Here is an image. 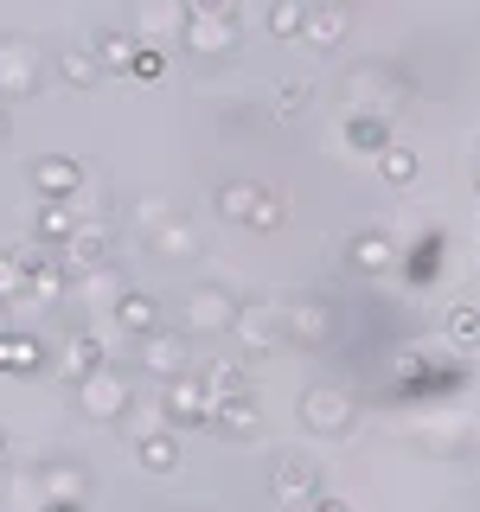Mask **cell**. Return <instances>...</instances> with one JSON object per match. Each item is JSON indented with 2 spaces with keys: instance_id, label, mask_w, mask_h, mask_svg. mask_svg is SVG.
I'll return each mask as SVG.
<instances>
[{
  "instance_id": "cell-17",
  "label": "cell",
  "mask_w": 480,
  "mask_h": 512,
  "mask_svg": "<svg viewBox=\"0 0 480 512\" xmlns=\"http://www.w3.org/2000/svg\"><path fill=\"white\" fill-rule=\"evenodd\" d=\"M26 295H64V256H26Z\"/></svg>"
},
{
  "instance_id": "cell-19",
  "label": "cell",
  "mask_w": 480,
  "mask_h": 512,
  "mask_svg": "<svg viewBox=\"0 0 480 512\" xmlns=\"http://www.w3.org/2000/svg\"><path fill=\"white\" fill-rule=\"evenodd\" d=\"M90 372H103V340H96V333H77V340L64 346V378L84 384Z\"/></svg>"
},
{
  "instance_id": "cell-20",
  "label": "cell",
  "mask_w": 480,
  "mask_h": 512,
  "mask_svg": "<svg viewBox=\"0 0 480 512\" xmlns=\"http://www.w3.org/2000/svg\"><path fill=\"white\" fill-rule=\"evenodd\" d=\"M346 148L384 154V148H391V122H384V116H352V122H346Z\"/></svg>"
},
{
  "instance_id": "cell-3",
  "label": "cell",
  "mask_w": 480,
  "mask_h": 512,
  "mask_svg": "<svg viewBox=\"0 0 480 512\" xmlns=\"http://www.w3.org/2000/svg\"><path fill=\"white\" fill-rule=\"evenodd\" d=\"M301 423H308L314 436H346L352 429V397L333 391V384H320V391L301 397Z\"/></svg>"
},
{
  "instance_id": "cell-2",
  "label": "cell",
  "mask_w": 480,
  "mask_h": 512,
  "mask_svg": "<svg viewBox=\"0 0 480 512\" xmlns=\"http://www.w3.org/2000/svg\"><path fill=\"white\" fill-rule=\"evenodd\" d=\"M160 410H167L180 429H205V423H212V397H205V384L192 378V372L167 378V391H160Z\"/></svg>"
},
{
  "instance_id": "cell-1",
  "label": "cell",
  "mask_w": 480,
  "mask_h": 512,
  "mask_svg": "<svg viewBox=\"0 0 480 512\" xmlns=\"http://www.w3.org/2000/svg\"><path fill=\"white\" fill-rule=\"evenodd\" d=\"M39 52H32V45H20V39H13V45H0V103H7V96H13V103H32V96H39Z\"/></svg>"
},
{
  "instance_id": "cell-23",
  "label": "cell",
  "mask_w": 480,
  "mask_h": 512,
  "mask_svg": "<svg viewBox=\"0 0 480 512\" xmlns=\"http://www.w3.org/2000/svg\"><path fill=\"white\" fill-rule=\"evenodd\" d=\"M256 199H263V186L231 180V186H218V199H212V205H218L224 218H250V212H256Z\"/></svg>"
},
{
  "instance_id": "cell-7",
  "label": "cell",
  "mask_w": 480,
  "mask_h": 512,
  "mask_svg": "<svg viewBox=\"0 0 480 512\" xmlns=\"http://www.w3.org/2000/svg\"><path fill=\"white\" fill-rule=\"evenodd\" d=\"M352 96H359V116H391L404 103V77L391 71H359L352 77Z\"/></svg>"
},
{
  "instance_id": "cell-29",
  "label": "cell",
  "mask_w": 480,
  "mask_h": 512,
  "mask_svg": "<svg viewBox=\"0 0 480 512\" xmlns=\"http://www.w3.org/2000/svg\"><path fill=\"white\" fill-rule=\"evenodd\" d=\"M288 218V205H282V192H263V199H256V212L244 218L250 231H276V224Z\"/></svg>"
},
{
  "instance_id": "cell-32",
  "label": "cell",
  "mask_w": 480,
  "mask_h": 512,
  "mask_svg": "<svg viewBox=\"0 0 480 512\" xmlns=\"http://www.w3.org/2000/svg\"><path fill=\"white\" fill-rule=\"evenodd\" d=\"M231 327H237V333H244V340H250V346H276V327H269V320H256V314H237V320H231Z\"/></svg>"
},
{
  "instance_id": "cell-30",
  "label": "cell",
  "mask_w": 480,
  "mask_h": 512,
  "mask_svg": "<svg viewBox=\"0 0 480 512\" xmlns=\"http://www.w3.org/2000/svg\"><path fill=\"white\" fill-rule=\"evenodd\" d=\"M448 340H455V346H480V308H455V314H448Z\"/></svg>"
},
{
  "instance_id": "cell-40",
  "label": "cell",
  "mask_w": 480,
  "mask_h": 512,
  "mask_svg": "<svg viewBox=\"0 0 480 512\" xmlns=\"http://www.w3.org/2000/svg\"><path fill=\"white\" fill-rule=\"evenodd\" d=\"M45 512H84V506H71V500H52V506H45Z\"/></svg>"
},
{
  "instance_id": "cell-14",
  "label": "cell",
  "mask_w": 480,
  "mask_h": 512,
  "mask_svg": "<svg viewBox=\"0 0 480 512\" xmlns=\"http://www.w3.org/2000/svg\"><path fill=\"white\" fill-rule=\"evenodd\" d=\"M116 327H128V333H141V340H148V333H160V301L154 295H122L116 301Z\"/></svg>"
},
{
  "instance_id": "cell-28",
  "label": "cell",
  "mask_w": 480,
  "mask_h": 512,
  "mask_svg": "<svg viewBox=\"0 0 480 512\" xmlns=\"http://www.w3.org/2000/svg\"><path fill=\"white\" fill-rule=\"evenodd\" d=\"M135 52H141V45L128 39V32H96V58H103V64H128Z\"/></svg>"
},
{
  "instance_id": "cell-25",
  "label": "cell",
  "mask_w": 480,
  "mask_h": 512,
  "mask_svg": "<svg viewBox=\"0 0 480 512\" xmlns=\"http://www.w3.org/2000/svg\"><path fill=\"white\" fill-rule=\"evenodd\" d=\"M26 295V256L0 250V301H20Z\"/></svg>"
},
{
  "instance_id": "cell-31",
  "label": "cell",
  "mask_w": 480,
  "mask_h": 512,
  "mask_svg": "<svg viewBox=\"0 0 480 512\" xmlns=\"http://www.w3.org/2000/svg\"><path fill=\"white\" fill-rule=\"evenodd\" d=\"M301 20H308V7L301 0H276V13H269V32H282V39H295Z\"/></svg>"
},
{
  "instance_id": "cell-22",
  "label": "cell",
  "mask_w": 480,
  "mask_h": 512,
  "mask_svg": "<svg viewBox=\"0 0 480 512\" xmlns=\"http://www.w3.org/2000/svg\"><path fill=\"white\" fill-rule=\"evenodd\" d=\"M327 327H333L327 301H295V308H288V333H295V340H320Z\"/></svg>"
},
{
  "instance_id": "cell-6",
  "label": "cell",
  "mask_w": 480,
  "mask_h": 512,
  "mask_svg": "<svg viewBox=\"0 0 480 512\" xmlns=\"http://www.w3.org/2000/svg\"><path fill=\"white\" fill-rule=\"evenodd\" d=\"M77 404H84V416H96V423H109V416L128 410V384L116 372H90L84 384H77Z\"/></svg>"
},
{
  "instance_id": "cell-9",
  "label": "cell",
  "mask_w": 480,
  "mask_h": 512,
  "mask_svg": "<svg viewBox=\"0 0 480 512\" xmlns=\"http://www.w3.org/2000/svg\"><path fill=\"white\" fill-rule=\"evenodd\" d=\"M141 365H148L154 378H180L186 372V340L180 333H148V340H141Z\"/></svg>"
},
{
  "instance_id": "cell-16",
  "label": "cell",
  "mask_w": 480,
  "mask_h": 512,
  "mask_svg": "<svg viewBox=\"0 0 480 512\" xmlns=\"http://www.w3.org/2000/svg\"><path fill=\"white\" fill-rule=\"evenodd\" d=\"M71 231H77V212H71L64 199H45L39 218H32V237H39V244H64Z\"/></svg>"
},
{
  "instance_id": "cell-11",
  "label": "cell",
  "mask_w": 480,
  "mask_h": 512,
  "mask_svg": "<svg viewBox=\"0 0 480 512\" xmlns=\"http://www.w3.org/2000/svg\"><path fill=\"white\" fill-rule=\"evenodd\" d=\"M301 32L320 45V52H333V45L346 39V7L340 0H320V7H308V20H301Z\"/></svg>"
},
{
  "instance_id": "cell-24",
  "label": "cell",
  "mask_w": 480,
  "mask_h": 512,
  "mask_svg": "<svg viewBox=\"0 0 480 512\" xmlns=\"http://www.w3.org/2000/svg\"><path fill=\"white\" fill-rule=\"evenodd\" d=\"M416 167H423V160H416L410 148H397V141H391V148L378 154V173H384L391 186H410V180H416Z\"/></svg>"
},
{
  "instance_id": "cell-38",
  "label": "cell",
  "mask_w": 480,
  "mask_h": 512,
  "mask_svg": "<svg viewBox=\"0 0 480 512\" xmlns=\"http://www.w3.org/2000/svg\"><path fill=\"white\" fill-rule=\"evenodd\" d=\"M301 512H352L340 493H314V500H301Z\"/></svg>"
},
{
  "instance_id": "cell-12",
  "label": "cell",
  "mask_w": 480,
  "mask_h": 512,
  "mask_svg": "<svg viewBox=\"0 0 480 512\" xmlns=\"http://www.w3.org/2000/svg\"><path fill=\"white\" fill-rule=\"evenodd\" d=\"M218 416L212 423L224 429V436H256V429H263V410H256V397L244 391V397H224V404H212Z\"/></svg>"
},
{
  "instance_id": "cell-13",
  "label": "cell",
  "mask_w": 480,
  "mask_h": 512,
  "mask_svg": "<svg viewBox=\"0 0 480 512\" xmlns=\"http://www.w3.org/2000/svg\"><path fill=\"white\" fill-rule=\"evenodd\" d=\"M199 384H205V397H212V404H224V397H244L250 391V372L237 359H218V365H205V372H199Z\"/></svg>"
},
{
  "instance_id": "cell-34",
  "label": "cell",
  "mask_w": 480,
  "mask_h": 512,
  "mask_svg": "<svg viewBox=\"0 0 480 512\" xmlns=\"http://www.w3.org/2000/svg\"><path fill=\"white\" fill-rule=\"evenodd\" d=\"M186 7H192V20H231L237 0H186Z\"/></svg>"
},
{
  "instance_id": "cell-35",
  "label": "cell",
  "mask_w": 480,
  "mask_h": 512,
  "mask_svg": "<svg viewBox=\"0 0 480 512\" xmlns=\"http://www.w3.org/2000/svg\"><path fill=\"white\" fill-rule=\"evenodd\" d=\"M436 250H442L436 237H429V244H416V256H410V276H416V282H423V276H436Z\"/></svg>"
},
{
  "instance_id": "cell-5",
  "label": "cell",
  "mask_w": 480,
  "mask_h": 512,
  "mask_svg": "<svg viewBox=\"0 0 480 512\" xmlns=\"http://www.w3.org/2000/svg\"><path fill=\"white\" fill-rule=\"evenodd\" d=\"M244 314L231 301V288H192V301H186V327L192 333H218V327H231V320Z\"/></svg>"
},
{
  "instance_id": "cell-42",
  "label": "cell",
  "mask_w": 480,
  "mask_h": 512,
  "mask_svg": "<svg viewBox=\"0 0 480 512\" xmlns=\"http://www.w3.org/2000/svg\"><path fill=\"white\" fill-rule=\"evenodd\" d=\"M0 448H7V436H0Z\"/></svg>"
},
{
  "instance_id": "cell-37",
  "label": "cell",
  "mask_w": 480,
  "mask_h": 512,
  "mask_svg": "<svg viewBox=\"0 0 480 512\" xmlns=\"http://www.w3.org/2000/svg\"><path fill=\"white\" fill-rule=\"evenodd\" d=\"M301 103H308V84H282V116H301Z\"/></svg>"
},
{
  "instance_id": "cell-36",
  "label": "cell",
  "mask_w": 480,
  "mask_h": 512,
  "mask_svg": "<svg viewBox=\"0 0 480 512\" xmlns=\"http://www.w3.org/2000/svg\"><path fill=\"white\" fill-rule=\"evenodd\" d=\"M154 244H160V250H173V256H186V250H192V237H186V224H167V231H154Z\"/></svg>"
},
{
  "instance_id": "cell-8",
  "label": "cell",
  "mask_w": 480,
  "mask_h": 512,
  "mask_svg": "<svg viewBox=\"0 0 480 512\" xmlns=\"http://www.w3.org/2000/svg\"><path fill=\"white\" fill-rule=\"evenodd\" d=\"M32 186H39L45 199H71V192L84 186V167H77L71 154H52V160H39V167H32Z\"/></svg>"
},
{
  "instance_id": "cell-4",
  "label": "cell",
  "mask_w": 480,
  "mask_h": 512,
  "mask_svg": "<svg viewBox=\"0 0 480 512\" xmlns=\"http://www.w3.org/2000/svg\"><path fill=\"white\" fill-rule=\"evenodd\" d=\"M269 487H276L282 506H301V500H314V493H320V468H314V461H301V455H276Z\"/></svg>"
},
{
  "instance_id": "cell-21",
  "label": "cell",
  "mask_w": 480,
  "mask_h": 512,
  "mask_svg": "<svg viewBox=\"0 0 480 512\" xmlns=\"http://www.w3.org/2000/svg\"><path fill=\"white\" fill-rule=\"evenodd\" d=\"M135 461L148 474H180V442H173V436H141L135 442Z\"/></svg>"
},
{
  "instance_id": "cell-10",
  "label": "cell",
  "mask_w": 480,
  "mask_h": 512,
  "mask_svg": "<svg viewBox=\"0 0 480 512\" xmlns=\"http://www.w3.org/2000/svg\"><path fill=\"white\" fill-rule=\"evenodd\" d=\"M64 263L103 269V263H109V231H103V224H77V231L64 237Z\"/></svg>"
},
{
  "instance_id": "cell-41",
  "label": "cell",
  "mask_w": 480,
  "mask_h": 512,
  "mask_svg": "<svg viewBox=\"0 0 480 512\" xmlns=\"http://www.w3.org/2000/svg\"><path fill=\"white\" fill-rule=\"evenodd\" d=\"M0 141H7V103H0Z\"/></svg>"
},
{
  "instance_id": "cell-27",
  "label": "cell",
  "mask_w": 480,
  "mask_h": 512,
  "mask_svg": "<svg viewBox=\"0 0 480 512\" xmlns=\"http://www.w3.org/2000/svg\"><path fill=\"white\" fill-rule=\"evenodd\" d=\"M186 39L205 45V52H212V45L224 52V45H231V20H186Z\"/></svg>"
},
{
  "instance_id": "cell-15",
  "label": "cell",
  "mask_w": 480,
  "mask_h": 512,
  "mask_svg": "<svg viewBox=\"0 0 480 512\" xmlns=\"http://www.w3.org/2000/svg\"><path fill=\"white\" fill-rule=\"evenodd\" d=\"M352 269H365V276H378V269H391L397 263V250H391V237H378V231H359L352 237Z\"/></svg>"
},
{
  "instance_id": "cell-18",
  "label": "cell",
  "mask_w": 480,
  "mask_h": 512,
  "mask_svg": "<svg viewBox=\"0 0 480 512\" xmlns=\"http://www.w3.org/2000/svg\"><path fill=\"white\" fill-rule=\"evenodd\" d=\"M0 372H13V378L39 372V340L32 333H0Z\"/></svg>"
},
{
  "instance_id": "cell-39",
  "label": "cell",
  "mask_w": 480,
  "mask_h": 512,
  "mask_svg": "<svg viewBox=\"0 0 480 512\" xmlns=\"http://www.w3.org/2000/svg\"><path fill=\"white\" fill-rule=\"evenodd\" d=\"M128 64H135V77H160V52H135Z\"/></svg>"
},
{
  "instance_id": "cell-33",
  "label": "cell",
  "mask_w": 480,
  "mask_h": 512,
  "mask_svg": "<svg viewBox=\"0 0 480 512\" xmlns=\"http://www.w3.org/2000/svg\"><path fill=\"white\" fill-rule=\"evenodd\" d=\"M64 77H71V84H96V64L84 58V52H64V64H58Z\"/></svg>"
},
{
  "instance_id": "cell-26",
  "label": "cell",
  "mask_w": 480,
  "mask_h": 512,
  "mask_svg": "<svg viewBox=\"0 0 480 512\" xmlns=\"http://www.w3.org/2000/svg\"><path fill=\"white\" fill-rule=\"evenodd\" d=\"M45 493H52V500L84 506V474H77V468H52V474H45Z\"/></svg>"
}]
</instances>
